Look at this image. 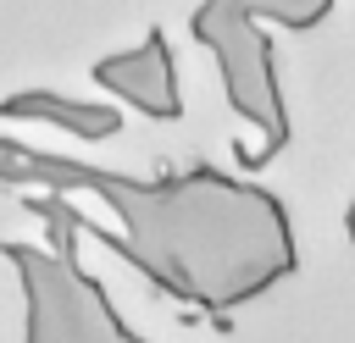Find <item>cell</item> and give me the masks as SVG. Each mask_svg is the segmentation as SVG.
Instances as JSON below:
<instances>
[{
  "label": "cell",
  "instance_id": "1",
  "mask_svg": "<svg viewBox=\"0 0 355 343\" xmlns=\"http://www.w3.org/2000/svg\"><path fill=\"white\" fill-rule=\"evenodd\" d=\"M0 183H44V188H83L100 194L128 238L100 232L116 254H128L150 282L205 310H227L283 277L294 266L288 221L272 194L244 188L216 172H189L166 183H139L89 160L44 155L17 138H0Z\"/></svg>",
  "mask_w": 355,
  "mask_h": 343
},
{
  "label": "cell",
  "instance_id": "2",
  "mask_svg": "<svg viewBox=\"0 0 355 343\" xmlns=\"http://www.w3.org/2000/svg\"><path fill=\"white\" fill-rule=\"evenodd\" d=\"M6 260L22 271V293H28V343H144L139 332L122 326L116 304L105 299V288L72 266V254H50V249H28L11 243Z\"/></svg>",
  "mask_w": 355,
  "mask_h": 343
},
{
  "label": "cell",
  "instance_id": "3",
  "mask_svg": "<svg viewBox=\"0 0 355 343\" xmlns=\"http://www.w3.org/2000/svg\"><path fill=\"white\" fill-rule=\"evenodd\" d=\"M94 77H100L111 94H122V100H133L139 111H150V116H178V111H183L178 77H172V50H166V33H161V28H155L139 50L105 55V61L94 66Z\"/></svg>",
  "mask_w": 355,
  "mask_h": 343
},
{
  "label": "cell",
  "instance_id": "4",
  "mask_svg": "<svg viewBox=\"0 0 355 343\" xmlns=\"http://www.w3.org/2000/svg\"><path fill=\"white\" fill-rule=\"evenodd\" d=\"M6 116H44V122H55V127H67V133H78V138H111V133H116V111H105V105H78V100L39 94V89L6 100Z\"/></svg>",
  "mask_w": 355,
  "mask_h": 343
}]
</instances>
